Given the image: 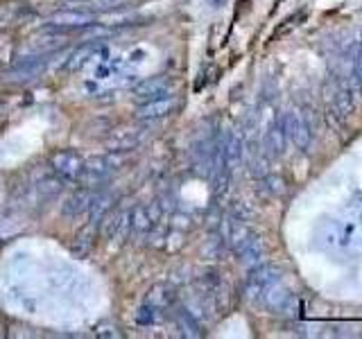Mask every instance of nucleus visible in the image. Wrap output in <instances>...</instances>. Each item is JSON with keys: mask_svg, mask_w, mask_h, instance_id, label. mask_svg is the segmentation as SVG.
Instances as JSON below:
<instances>
[{"mask_svg": "<svg viewBox=\"0 0 362 339\" xmlns=\"http://www.w3.org/2000/svg\"><path fill=\"white\" fill-rule=\"evenodd\" d=\"M281 281V269L272 265V263H260L256 267H251V272L247 276V283H245V299L251 303L260 301L263 292L269 288L272 283Z\"/></svg>", "mask_w": 362, "mask_h": 339, "instance_id": "f257e3e1", "label": "nucleus"}, {"mask_svg": "<svg viewBox=\"0 0 362 339\" xmlns=\"http://www.w3.org/2000/svg\"><path fill=\"white\" fill-rule=\"evenodd\" d=\"M279 122H281V129H283V134H286L288 141L295 143L302 152L310 150L313 127H310V122H308V118H304V115L297 111H286L279 118Z\"/></svg>", "mask_w": 362, "mask_h": 339, "instance_id": "f03ea898", "label": "nucleus"}, {"mask_svg": "<svg viewBox=\"0 0 362 339\" xmlns=\"http://www.w3.org/2000/svg\"><path fill=\"white\" fill-rule=\"evenodd\" d=\"M113 165L109 163V159L106 156H93V159H87L84 161V165L80 170V174H77V183H80L82 188H98L102 186L111 179L113 174Z\"/></svg>", "mask_w": 362, "mask_h": 339, "instance_id": "7ed1b4c3", "label": "nucleus"}, {"mask_svg": "<svg viewBox=\"0 0 362 339\" xmlns=\"http://www.w3.org/2000/svg\"><path fill=\"white\" fill-rule=\"evenodd\" d=\"M260 303H263L269 312L288 314L292 307H295V294L290 292V288H286V285H283V281H276V283H272L263 292V296H260Z\"/></svg>", "mask_w": 362, "mask_h": 339, "instance_id": "20e7f679", "label": "nucleus"}, {"mask_svg": "<svg viewBox=\"0 0 362 339\" xmlns=\"http://www.w3.org/2000/svg\"><path fill=\"white\" fill-rule=\"evenodd\" d=\"M179 106L177 102V97H170V95H163V97H154L150 102L141 104L136 109V120L141 122H154V120H163L168 115H172L174 109Z\"/></svg>", "mask_w": 362, "mask_h": 339, "instance_id": "39448f33", "label": "nucleus"}, {"mask_svg": "<svg viewBox=\"0 0 362 339\" xmlns=\"http://www.w3.org/2000/svg\"><path fill=\"white\" fill-rule=\"evenodd\" d=\"M50 165H52V170H55V174L59 176V179L75 181L82 165H84V159L80 156V154L71 152V150H64V152H57L55 156H52Z\"/></svg>", "mask_w": 362, "mask_h": 339, "instance_id": "423d86ee", "label": "nucleus"}, {"mask_svg": "<svg viewBox=\"0 0 362 339\" xmlns=\"http://www.w3.org/2000/svg\"><path fill=\"white\" fill-rule=\"evenodd\" d=\"M148 129L143 127H125L113 132V136L109 138V150L111 152H132L134 148H138L145 138H148Z\"/></svg>", "mask_w": 362, "mask_h": 339, "instance_id": "0eeeda50", "label": "nucleus"}, {"mask_svg": "<svg viewBox=\"0 0 362 339\" xmlns=\"http://www.w3.org/2000/svg\"><path fill=\"white\" fill-rule=\"evenodd\" d=\"M245 159V136L242 132L225 134V167L231 174L242 165Z\"/></svg>", "mask_w": 362, "mask_h": 339, "instance_id": "6e6552de", "label": "nucleus"}, {"mask_svg": "<svg viewBox=\"0 0 362 339\" xmlns=\"http://www.w3.org/2000/svg\"><path fill=\"white\" fill-rule=\"evenodd\" d=\"M286 145H288V138H286V134H283L279 118H276L272 125L267 127L260 148H263V152L267 154L269 159H279V156L286 154Z\"/></svg>", "mask_w": 362, "mask_h": 339, "instance_id": "1a4fd4ad", "label": "nucleus"}, {"mask_svg": "<svg viewBox=\"0 0 362 339\" xmlns=\"http://www.w3.org/2000/svg\"><path fill=\"white\" fill-rule=\"evenodd\" d=\"M93 21L89 12H82V10H61L57 14H52L48 19V23L52 27H59V30H75V27H87L89 23Z\"/></svg>", "mask_w": 362, "mask_h": 339, "instance_id": "9d476101", "label": "nucleus"}, {"mask_svg": "<svg viewBox=\"0 0 362 339\" xmlns=\"http://www.w3.org/2000/svg\"><path fill=\"white\" fill-rule=\"evenodd\" d=\"M170 93V80L166 75L148 77V80L138 82L134 86V95L143 100H154V97H163Z\"/></svg>", "mask_w": 362, "mask_h": 339, "instance_id": "9b49d317", "label": "nucleus"}, {"mask_svg": "<svg viewBox=\"0 0 362 339\" xmlns=\"http://www.w3.org/2000/svg\"><path fill=\"white\" fill-rule=\"evenodd\" d=\"M330 104H333L335 115H340V118H349V115L353 113V109H356L353 91L349 89V84H346V80L335 84V91H333V97H330Z\"/></svg>", "mask_w": 362, "mask_h": 339, "instance_id": "f8f14e48", "label": "nucleus"}, {"mask_svg": "<svg viewBox=\"0 0 362 339\" xmlns=\"http://www.w3.org/2000/svg\"><path fill=\"white\" fill-rule=\"evenodd\" d=\"M236 256L240 258V263L245 267L251 269V267H256V265L263 263V258H265V244H263V240H260L256 233H251L249 240L236 251Z\"/></svg>", "mask_w": 362, "mask_h": 339, "instance_id": "ddd939ff", "label": "nucleus"}, {"mask_svg": "<svg viewBox=\"0 0 362 339\" xmlns=\"http://www.w3.org/2000/svg\"><path fill=\"white\" fill-rule=\"evenodd\" d=\"M91 197H93V192L89 188H80V190L71 192V195L66 197L64 206H61V215H66V218H77V215H82L84 211H89Z\"/></svg>", "mask_w": 362, "mask_h": 339, "instance_id": "4468645a", "label": "nucleus"}, {"mask_svg": "<svg viewBox=\"0 0 362 339\" xmlns=\"http://www.w3.org/2000/svg\"><path fill=\"white\" fill-rule=\"evenodd\" d=\"M154 229V222L150 218L148 208L145 206H134L132 208V231H129V235L136 237V242H143L145 237H150Z\"/></svg>", "mask_w": 362, "mask_h": 339, "instance_id": "2eb2a0df", "label": "nucleus"}, {"mask_svg": "<svg viewBox=\"0 0 362 339\" xmlns=\"http://www.w3.org/2000/svg\"><path fill=\"white\" fill-rule=\"evenodd\" d=\"M95 246V224H89L87 229H82L75 235V240L71 244V251L75 258H87Z\"/></svg>", "mask_w": 362, "mask_h": 339, "instance_id": "dca6fc26", "label": "nucleus"}, {"mask_svg": "<svg viewBox=\"0 0 362 339\" xmlns=\"http://www.w3.org/2000/svg\"><path fill=\"white\" fill-rule=\"evenodd\" d=\"M174 321H177V328L181 330L183 337H199L202 335V323L192 317L186 307H179V310L174 312Z\"/></svg>", "mask_w": 362, "mask_h": 339, "instance_id": "f3484780", "label": "nucleus"}, {"mask_svg": "<svg viewBox=\"0 0 362 339\" xmlns=\"http://www.w3.org/2000/svg\"><path fill=\"white\" fill-rule=\"evenodd\" d=\"M111 206H113V197L109 195V192H100V195L91 197V204H89L91 224H98V222L111 211Z\"/></svg>", "mask_w": 362, "mask_h": 339, "instance_id": "a211bd4d", "label": "nucleus"}, {"mask_svg": "<svg viewBox=\"0 0 362 339\" xmlns=\"http://www.w3.org/2000/svg\"><path fill=\"white\" fill-rule=\"evenodd\" d=\"M45 68V59H38V57H32V59H23L21 64L10 71V80H27V77H34L38 75Z\"/></svg>", "mask_w": 362, "mask_h": 339, "instance_id": "6ab92c4d", "label": "nucleus"}, {"mask_svg": "<svg viewBox=\"0 0 362 339\" xmlns=\"http://www.w3.org/2000/svg\"><path fill=\"white\" fill-rule=\"evenodd\" d=\"M174 301V294H172V288H168V285H157V288L150 290L148 299H145V303L154 305L157 310H166V307H170Z\"/></svg>", "mask_w": 362, "mask_h": 339, "instance_id": "aec40b11", "label": "nucleus"}, {"mask_svg": "<svg viewBox=\"0 0 362 339\" xmlns=\"http://www.w3.org/2000/svg\"><path fill=\"white\" fill-rule=\"evenodd\" d=\"M61 181L64 179H41L38 181V186H36V192H38V199H41V202H52V199H55L59 192H61Z\"/></svg>", "mask_w": 362, "mask_h": 339, "instance_id": "412c9836", "label": "nucleus"}, {"mask_svg": "<svg viewBox=\"0 0 362 339\" xmlns=\"http://www.w3.org/2000/svg\"><path fill=\"white\" fill-rule=\"evenodd\" d=\"M132 231V211L129 208H120L118 211V226H115L113 242H125Z\"/></svg>", "mask_w": 362, "mask_h": 339, "instance_id": "4be33fe9", "label": "nucleus"}, {"mask_svg": "<svg viewBox=\"0 0 362 339\" xmlns=\"http://www.w3.org/2000/svg\"><path fill=\"white\" fill-rule=\"evenodd\" d=\"M93 52H95V45L93 43H87V45H82V48H77L73 55H71V59H68L66 68H68V71H80V68L91 59V55H93Z\"/></svg>", "mask_w": 362, "mask_h": 339, "instance_id": "5701e85b", "label": "nucleus"}, {"mask_svg": "<svg viewBox=\"0 0 362 339\" xmlns=\"http://www.w3.org/2000/svg\"><path fill=\"white\" fill-rule=\"evenodd\" d=\"M260 186H263L265 195H269V197H279V195L286 192V181H283L279 174H269L267 172L263 179H260Z\"/></svg>", "mask_w": 362, "mask_h": 339, "instance_id": "b1692460", "label": "nucleus"}, {"mask_svg": "<svg viewBox=\"0 0 362 339\" xmlns=\"http://www.w3.org/2000/svg\"><path fill=\"white\" fill-rule=\"evenodd\" d=\"M115 226H118V211L106 213L104 218H102V226H100V233H102L104 240H113Z\"/></svg>", "mask_w": 362, "mask_h": 339, "instance_id": "393cba45", "label": "nucleus"}, {"mask_svg": "<svg viewBox=\"0 0 362 339\" xmlns=\"http://www.w3.org/2000/svg\"><path fill=\"white\" fill-rule=\"evenodd\" d=\"M306 10H302V12H297V14H292V16L290 19H286V21H283V25L279 27V30H276V32H274V38H279V36H283V34H286V32H290V30H295L297 25H299V21H304L306 19Z\"/></svg>", "mask_w": 362, "mask_h": 339, "instance_id": "a878e982", "label": "nucleus"}, {"mask_svg": "<svg viewBox=\"0 0 362 339\" xmlns=\"http://www.w3.org/2000/svg\"><path fill=\"white\" fill-rule=\"evenodd\" d=\"M157 312H161V310H157V307L150 305V303H145V305L138 307L136 319H138V323H143V326H150V323L157 319Z\"/></svg>", "mask_w": 362, "mask_h": 339, "instance_id": "bb28decb", "label": "nucleus"}, {"mask_svg": "<svg viewBox=\"0 0 362 339\" xmlns=\"http://www.w3.org/2000/svg\"><path fill=\"white\" fill-rule=\"evenodd\" d=\"M129 21H132L129 14H118V12L102 14V16H100V23H102V25H127Z\"/></svg>", "mask_w": 362, "mask_h": 339, "instance_id": "cd10ccee", "label": "nucleus"}, {"mask_svg": "<svg viewBox=\"0 0 362 339\" xmlns=\"http://www.w3.org/2000/svg\"><path fill=\"white\" fill-rule=\"evenodd\" d=\"M222 246H225V240H222L220 235H218V237H211V240L204 244L202 253H204L206 258H218L220 251H222Z\"/></svg>", "mask_w": 362, "mask_h": 339, "instance_id": "c85d7f7f", "label": "nucleus"}, {"mask_svg": "<svg viewBox=\"0 0 362 339\" xmlns=\"http://www.w3.org/2000/svg\"><path fill=\"white\" fill-rule=\"evenodd\" d=\"M98 330H100V335L102 337H122L120 330H115L113 326H100Z\"/></svg>", "mask_w": 362, "mask_h": 339, "instance_id": "c756f323", "label": "nucleus"}, {"mask_svg": "<svg viewBox=\"0 0 362 339\" xmlns=\"http://www.w3.org/2000/svg\"><path fill=\"white\" fill-rule=\"evenodd\" d=\"M213 5L215 7H222V5H225V0H213Z\"/></svg>", "mask_w": 362, "mask_h": 339, "instance_id": "7c9ffc66", "label": "nucleus"}]
</instances>
